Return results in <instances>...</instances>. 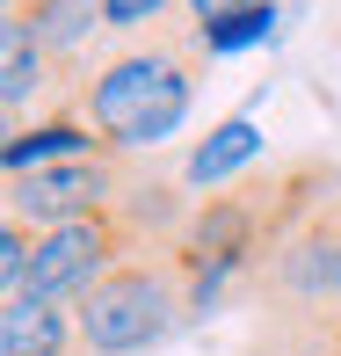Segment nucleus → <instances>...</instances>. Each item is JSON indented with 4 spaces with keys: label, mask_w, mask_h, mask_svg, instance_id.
<instances>
[{
    "label": "nucleus",
    "mask_w": 341,
    "mask_h": 356,
    "mask_svg": "<svg viewBox=\"0 0 341 356\" xmlns=\"http://www.w3.org/2000/svg\"><path fill=\"white\" fill-rule=\"evenodd\" d=\"M210 44L197 22H160L145 37L102 51L73 88V117L88 124L109 153L138 160L153 145H167L174 131L189 124L197 109V88H203V66H210Z\"/></svg>",
    "instance_id": "f257e3e1"
},
{
    "label": "nucleus",
    "mask_w": 341,
    "mask_h": 356,
    "mask_svg": "<svg viewBox=\"0 0 341 356\" xmlns=\"http://www.w3.org/2000/svg\"><path fill=\"white\" fill-rule=\"evenodd\" d=\"M189 320H197V305H189V277L174 248H138L73 305V327L94 356H145Z\"/></svg>",
    "instance_id": "f03ea898"
},
{
    "label": "nucleus",
    "mask_w": 341,
    "mask_h": 356,
    "mask_svg": "<svg viewBox=\"0 0 341 356\" xmlns=\"http://www.w3.org/2000/svg\"><path fill=\"white\" fill-rule=\"evenodd\" d=\"M145 240L124 225V211L109 204V211L94 218H73V225H51V233H37V262H29V284L22 298H44V305H80L94 284L109 277L117 262H131Z\"/></svg>",
    "instance_id": "7ed1b4c3"
},
{
    "label": "nucleus",
    "mask_w": 341,
    "mask_h": 356,
    "mask_svg": "<svg viewBox=\"0 0 341 356\" xmlns=\"http://www.w3.org/2000/svg\"><path fill=\"white\" fill-rule=\"evenodd\" d=\"M131 160L124 153H73V160H44V168H22L8 175V211L29 218L37 233H51V225H73V218H94L109 211V204L131 189Z\"/></svg>",
    "instance_id": "20e7f679"
},
{
    "label": "nucleus",
    "mask_w": 341,
    "mask_h": 356,
    "mask_svg": "<svg viewBox=\"0 0 341 356\" xmlns=\"http://www.w3.org/2000/svg\"><path fill=\"white\" fill-rule=\"evenodd\" d=\"M73 88L80 80L58 66L15 15H0V109H8V131H22V117L44 124V117H58V109H73Z\"/></svg>",
    "instance_id": "39448f33"
},
{
    "label": "nucleus",
    "mask_w": 341,
    "mask_h": 356,
    "mask_svg": "<svg viewBox=\"0 0 341 356\" xmlns=\"http://www.w3.org/2000/svg\"><path fill=\"white\" fill-rule=\"evenodd\" d=\"M8 15H15V22H22L73 80L94 66V58H88L94 37H109V0H15Z\"/></svg>",
    "instance_id": "423d86ee"
},
{
    "label": "nucleus",
    "mask_w": 341,
    "mask_h": 356,
    "mask_svg": "<svg viewBox=\"0 0 341 356\" xmlns=\"http://www.w3.org/2000/svg\"><path fill=\"white\" fill-rule=\"evenodd\" d=\"M0 356H94L73 327V305L0 298Z\"/></svg>",
    "instance_id": "0eeeda50"
},
{
    "label": "nucleus",
    "mask_w": 341,
    "mask_h": 356,
    "mask_svg": "<svg viewBox=\"0 0 341 356\" xmlns=\"http://www.w3.org/2000/svg\"><path fill=\"white\" fill-rule=\"evenodd\" d=\"M254 153H262V131H254V117H225L203 145H189L182 182H197V189H225V182H240V168H247Z\"/></svg>",
    "instance_id": "6e6552de"
},
{
    "label": "nucleus",
    "mask_w": 341,
    "mask_h": 356,
    "mask_svg": "<svg viewBox=\"0 0 341 356\" xmlns=\"http://www.w3.org/2000/svg\"><path fill=\"white\" fill-rule=\"evenodd\" d=\"M73 153H102V138H94L73 109H58V117H44V124H22V131H8V145H0L8 175L44 168V160H73Z\"/></svg>",
    "instance_id": "1a4fd4ad"
},
{
    "label": "nucleus",
    "mask_w": 341,
    "mask_h": 356,
    "mask_svg": "<svg viewBox=\"0 0 341 356\" xmlns=\"http://www.w3.org/2000/svg\"><path fill=\"white\" fill-rule=\"evenodd\" d=\"M327 327H313V320H254L240 356H327Z\"/></svg>",
    "instance_id": "9d476101"
},
{
    "label": "nucleus",
    "mask_w": 341,
    "mask_h": 356,
    "mask_svg": "<svg viewBox=\"0 0 341 356\" xmlns=\"http://www.w3.org/2000/svg\"><path fill=\"white\" fill-rule=\"evenodd\" d=\"M29 262H37V225L8 211V218H0V298H22Z\"/></svg>",
    "instance_id": "9b49d317"
},
{
    "label": "nucleus",
    "mask_w": 341,
    "mask_h": 356,
    "mask_svg": "<svg viewBox=\"0 0 341 356\" xmlns=\"http://www.w3.org/2000/svg\"><path fill=\"white\" fill-rule=\"evenodd\" d=\"M167 8H174V0H109V37L131 44V37H145V29L167 22Z\"/></svg>",
    "instance_id": "f8f14e48"
},
{
    "label": "nucleus",
    "mask_w": 341,
    "mask_h": 356,
    "mask_svg": "<svg viewBox=\"0 0 341 356\" xmlns=\"http://www.w3.org/2000/svg\"><path fill=\"white\" fill-rule=\"evenodd\" d=\"M197 29H218V22H240V15H276V0H182Z\"/></svg>",
    "instance_id": "ddd939ff"
},
{
    "label": "nucleus",
    "mask_w": 341,
    "mask_h": 356,
    "mask_svg": "<svg viewBox=\"0 0 341 356\" xmlns=\"http://www.w3.org/2000/svg\"><path fill=\"white\" fill-rule=\"evenodd\" d=\"M327 356H341V320H334V327H327Z\"/></svg>",
    "instance_id": "4468645a"
}]
</instances>
